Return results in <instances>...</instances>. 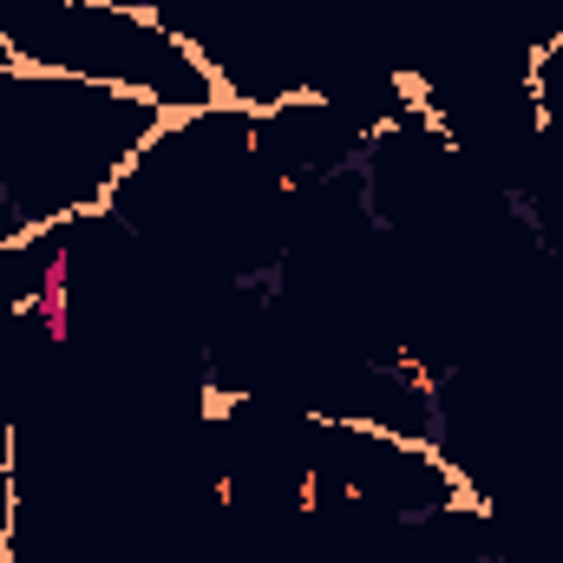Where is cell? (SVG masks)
I'll list each match as a JSON object with an SVG mask.
<instances>
[{
	"instance_id": "6da1fadb",
	"label": "cell",
	"mask_w": 563,
	"mask_h": 563,
	"mask_svg": "<svg viewBox=\"0 0 563 563\" xmlns=\"http://www.w3.org/2000/svg\"><path fill=\"white\" fill-rule=\"evenodd\" d=\"M177 125L139 92H112L66 73L7 66L0 73V203L20 236L106 210V197L139 170V157Z\"/></svg>"
},
{
	"instance_id": "7a4b0ae2",
	"label": "cell",
	"mask_w": 563,
	"mask_h": 563,
	"mask_svg": "<svg viewBox=\"0 0 563 563\" xmlns=\"http://www.w3.org/2000/svg\"><path fill=\"white\" fill-rule=\"evenodd\" d=\"M0 46L13 66L139 92L170 119L223 106V73L197 53V40L125 0H0Z\"/></svg>"
},
{
	"instance_id": "3957f363",
	"label": "cell",
	"mask_w": 563,
	"mask_h": 563,
	"mask_svg": "<svg viewBox=\"0 0 563 563\" xmlns=\"http://www.w3.org/2000/svg\"><path fill=\"white\" fill-rule=\"evenodd\" d=\"M13 321H40V334L53 347L73 341V243H53L46 263H40V282L26 295H13Z\"/></svg>"
},
{
	"instance_id": "277c9868",
	"label": "cell",
	"mask_w": 563,
	"mask_h": 563,
	"mask_svg": "<svg viewBox=\"0 0 563 563\" xmlns=\"http://www.w3.org/2000/svg\"><path fill=\"white\" fill-rule=\"evenodd\" d=\"M0 563H13V459L0 465Z\"/></svg>"
}]
</instances>
